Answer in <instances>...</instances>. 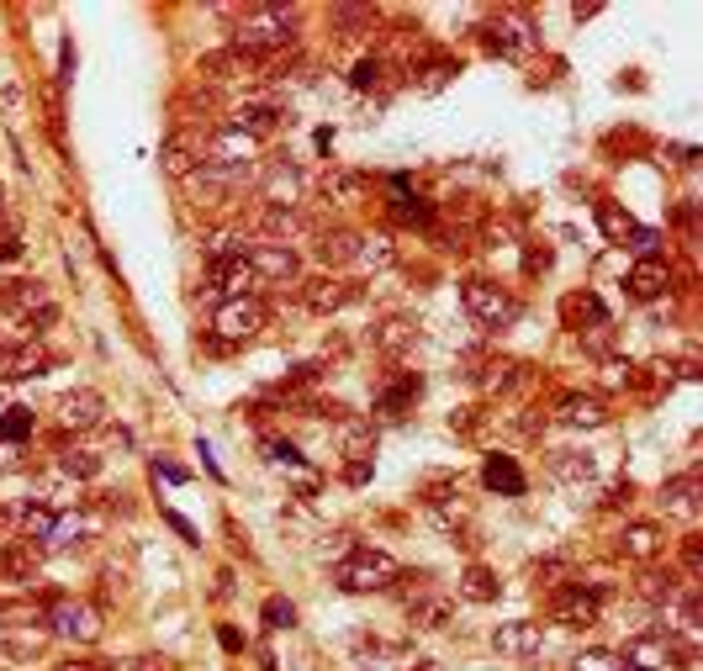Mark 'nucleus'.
Masks as SVG:
<instances>
[{
	"label": "nucleus",
	"instance_id": "nucleus-34",
	"mask_svg": "<svg viewBox=\"0 0 703 671\" xmlns=\"http://www.w3.org/2000/svg\"><path fill=\"white\" fill-rule=\"evenodd\" d=\"M529 582L535 587H572L577 582V560L572 555H545V560L529 566Z\"/></svg>",
	"mask_w": 703,
	"mask_h": 671
},
{
	"label": "nucleus",
	"instance_id": "nucleus-52",
	"mask_svg": "<svg viewBox=\"0 0 703 671\" xmlns=\"http://www.w3.org/2000/svg\"><path fill=\"white\" fill-rule=\"evenodd\" d=\"M154 471L165 476V481H186V466H175V460H154Z\"/></svg>",
	"mask_w": 703,
	"mask_h": 671
},
{
	"label": "nucleus",
	"instance_id": "nucleus-18",
	"mask_svg": "<svg viewBox=\"0 0 703 671\" xmlns=\"http://www.w3.org/2000/svg\"><path fill=\"white\" fill-rule=\"evenodd\" d=\"M159 169L175 175V180H191V175L202 169V138H191V132L165 138V149H159Z\"/></svg>",
	"mask_w": 703,
	"mask_h": 671
},
{
	"label": "nucleus",
	"instance_id": "nucleus-31",
	"mask_svg": "<svg viewBox=\"0 0 703 671\" xmlns=\"http://www.w3.org/2000/svg\"><path fill=\"white\" fill-rule=\"evenodd\" d=\"M42 370H48V355H42L38 344H22V350L0 355V381H33Z\"/></svg>",
	"mask_w": 703,
	"mask_h": 671
},
{
	"label": "nucleus",
	"instance_id": "nucleus-33",
	"mask_svg": "<svg viewBox=\"0 0 703 671\" xmlns=\"http://www.w3.org/2000/svg\"><path fill=\"white\" fill-rule=\"evenodd\" d=\"M233 75H248V59L239 48H217V53L196 59V79H233Z\"/></svg>",
	"mask_w": 703,
	"mask_h": 671
},
{
	"label": "nucleus",
	"instance_id": "nucleus-42",
	"mask_svg": "<svg viewBox=\"0 0 703 671\" xmlns=\"http://www.w3.org/2000/svg\"><path fill=\"white\" fill-rule=\"evenodd\" d=\"M33 434V413L27 407H11L5 418H0V439H27Z\"/></svg>",
	"mask_w": 703,
	"mask_h": 671
},
{
	"label": "nucleus",
	"instance_id": "nucleus-39",
	"mask_svg": "<svg viewBox=\"0 0 703 671\" xmlns=\"http://www.w3.org/2000/svg\"><path fill=\"white\" fill-rule=\"evenodd\" d=\"M101 455L95 450H69V455H59V476H69V481H95L101 476Z\"/></svg>",
	"mask_w": 703,
	"mask_h": 671
},
{
	"label": "nucleus",
	"instance_id": "nucleus-28",
	"mask_svg": "<svg viewBox=\"0 0 703 671\" xmlns=\"http://www.w3.org/2000/svg\"><path fill=\"white\" fill-rule=\"evenodd\" d=\"M482 481H487L493 492H502V497H524V486H529L513 455H487V466H482Z\"/></svg>",
	"mask_w": 703,
	"mask_h": 671
},
{
	"label": "nucleus",
	"instance_id": "nucleus-4",
	"mask_svg": "<svg viewBox=\"0 0 703 671\" xmlns=\"http://www.w3.org/2000/svg\"><path fill=\"white\" fill-rule=\"evenodd\" d=\"M248 228L265 233V243H286V249L318 233V223H312L302 206H276V201H254V206H248Z\"/></svg>",
	"mask_w": 703,
	"mask_h": 671
},
{
	"label": "nucleus",
	"instance_id": "nucleus-12",
	"mask_svg": "<svg viewBox=\"0 0 703 671\" xmlns=\"http://www.w3.org/2000/svg\"><path fill=\"white\" fill-rule=\"evenodd\" d=\"M296 291H302V307H307V313H318V317L344 313V307L355 302V286H349V280H338V276H312V280H302Z\"/></svg>",
	"mask_w": 703,
	"mask_h": 671
},
{
	"label": "nucleus",
	"instance_id": "nucleus-15",
	"mask_svg": "<svg viewBox=\"0 0 703 671\" xmlns=\"http://www.w3.org/2000/svg\"><path fill=\"white\" fill-rule=\"evenodd\" d=\"M545 471L555 476L561 486H572V492H587V486L598 481V460H592L587 450H550V455H545Z\"/></svg>",
	"mask_w": 703,
	"mask_h": 671
},
{
	"label": "nucleus",
	"instance_id": "nucleus-21",
	"mask_svg": "<svg viewBox=\"0 0 703 671\" xmlns=\"http://www.w3.org/2000/svg\"><path fill=\"white\" fill-rule=\"evenodd\" d=\"M48 302H53V296H48L42 280H5V286H0V307L11 313V322L33 317L38 307H48Z\"/></svg>",
	"mask_w": 703,
	"mask_h": 671
},
{
	"label": "nucleus",
	"instance_id": "nucleus-41",
	"mask_svg": "<svg viewBox=\"0 0 703 671\" xmlns=\"http://www.w3.org/2000/svg\"><path fill=\"white\" fill-rule=\"evenodd\" d=\"M296 624V608H291L286 597H270L265 603V630H291Z\"/></svg>",
	"mask_w": 703,
	"mask_h": 671
},
{
	"label": "nucleus",
	"instance_id": "nucleus-49",
	"mask_svg": "<svg viewBox=\"0 0 703 671\" xmlns=\"http://www.w3.org/2000/svg\"><path fill=\"white\" fill-rule=\"evenodd\" d=\"M572 671H614V656L609 650H587V656L572 661Z\"/></svg>",
	"mask_w": 703,
	"mask_h": 671
},
{
	"label": "nucleus",
	"instance_id": "nucleus-57",
	"mask_svg": "<svg viewBox=\"0 0 703 671\" xmlns=\"http://www.w3.org/2000/svg\"><path fill=\"white\" fill-rule=\"evenodd\" d=\"M0 206H5V186H0Z\"/></svg>",
	"mask_w": 703,
	"mask_h": 671
},
{
	"label": "nucleus",
	"instance_id": "nucleus-23",
	"mask_svg": "<svg viewBox=\"0 0 703 671\" xmlns=\"http://www.w3.org/2000/svg\"><path fill=\"white\" fill-rule=\"evenodd\" d=\"M318 191H323V201H333V206H360L366 191H371V180H366L360 169H323Z\"/></svg>",
	"mask_w": 703,
	"mask_h": 671
},
{
	"label": "nucleus",
	"instance_id": "nucleus-53",
	"mask_svg": "<svg viewBox=\"0 0 703 671\" xmlns=\"http://www.w3.org/2000/svg\"><path fill=\"white\" fill-rule=\"evenodd\" d=\"M16 254H22V238L5 233V238H0V259H16Z\"/></svg>",
	"mask_w": 703,
	"mask_h": 671
},
{
	"label": "nucleus",
	"instance_id": "nucleus-19",
	"mask_svg": "<svg viewBox=\"0 0 703 671\" xmlns=\"http://www.w3.org/2000/svg\"><path fill=\"white\" fill-rule=\"evenodd\" d=\"M418 396H423V376H418V370H402L397 381H386V387L375 392V413H381V418H402V413H413Z\"/></svg>",
	"mask_w": 703,
	"mask_h": 671
},
{
	"label": "nucleus",
	"instance_id": "nucleus-2",
	"mask_svg": "<svg viewBox=\"0 0 703 671\" xmlns=\"http://www.w3.org/2000/svg\"><path fill=\"white\" fill-rule=\"evenodd\" d=\"M460 302H465V313L476 317L487 333H502V328H513V322L524 317V302H519L508 286H493V280H465V286H460Z\"/></svg>",
	"mask_w": 703,
	"mask_h": 671
},
{
	"label": "nucleus",
	"instance_id": "nucleus-3",
	"mask_svg": "<svg viewBox=\"0 0 703 671\" xmlns=\"http://www.w3.org/2000/svg\"><path fill=\"white\" fill-rule=\"evenodd\" d=\"M392 582H402V566L386 550H349V560L338 566L344 593H386Z\"/></svg>",
	"mask_w": 703,
	"mask_h": 671
},
{
	"label": "nucleus",
	"instance_id": "nucleus-43",
	"mask_svg": "<svg viewBox=\"0 0 703 671\" xmlns=\"http://www.w3.org/2000/svg\"><path fill=\"white\" fill-rule=\"evenodd\" d=\"M598 223H603V233H609V238H624L629 228H635V223L624 217L619 206H609V201H598Z\"/></svg>",
	"mask_w": 703,
	"mask_h": 671
},
{
	"label": "nucleus",
	"instance_id": "nucleus-55",
	"mask_svg": "<svg viewBox=\"0 0 703 671\" xmlns=\"http://www.w3.org/2000/svg\"><path fill=\"white\" fill-rule=\"evenodd\" d=\"M413 671H439V661H413Z\"/></svg>",
	"mask_w": 703,
	"mask_h": 671
},
{
	"label": "nucleus",
	"instance_id": "nucleus-32",
	"mask_svg": "<svg viewBox=\"0 0 703 671\" xmlns=\"http://www.w3.org/2000/svg\"><path fill=\"white\" fill-rule=\"evenodd\" d=\"M0 577H5V582H33V577H38V550H33L27 540L0 545Z\"/></svg>",
	"mask_w": 703,
	"mask_h": 671
},
{
	"label": "nucleus",
	"instance_id": "nucleus-22",
	"mask_svg": "<svg viewBox=\"0 0 703 671\" xmlns=\"http://www.w3.org/2000/svg\"><path fill=\"white\" fill-rule=\"evenodd\" d=\"M614 550H619L624 560H656V555L666 550V534L656 529V523H624L619 540H614Z\"/></svg>",
	"mask_w": 703,
	"mask_h": 671
},
{
	"label": "nucleus",
	"instance_id": "nucleus-44",
	"mask_svg": "<svg viewBox=\"0 0 703 671\" xmlns=\"http://www.w3.org/2000/svg\"><path fill=\"white\" fill-rule=\"evenodd\" d=\"M508 429L519 439H539V429H545V413L535 418V407H519V418H508Z\"/></svg>",
	"mask_w": 703,
	"mask_h": 671
},
{
	"label": "nucleus",
	"instance_id": "nucleus-54",
	"mask_svg": "<svg viewBox=\"0 0 703 671\" xmlns=\"http://www.w3.org/2000/svg\"><path fill=\"white\" fill-rule=\"evenodd\" d=\"M106 439H112L117 450H132V434H127V429H106Z\"/></svg>",
	"mask_w": 703,
	"mask_h": 671
},
{
	"label": "nucleus",
	"instance_id": "nucleus-8",
	"mask_svg": "<svg viewBox=\"0 0 703 671\" xmlns=\"http://www.w3.org/2000/svg\"><path fill=\"white\" fill-rule=\"evenodd\" d=\"M48 634H59V640H69V645H95V640H101V613H95L90 603L64 597V603L48 608Z\"/></svg>",
	"mask_w": 703,
	"mask_h": 671
},
{
	"label": "nucleus",
	"instance_id": "nucleus-24",
	"mask_svg": "<svg viewBox=\"0 0 703 671\" xmlns=\"http://www.w3.org/2000/svg\"><path fill=\"white\" fill-rule=\"evenodd\" d=\"M561 423H572V429H603L609 423V402L592 392L561 396Z\"/></svg>",
	"mask_w": 703,
	"mask_h": 671
},
{
	"label": "nucleus",
	"instance_id": "nucleus-20",
	"mask_svg": "<svg viewBox=\"0 0 703 671\" xmlns=\"http://www.w3.org/2000/svg\"><path fill=\"white\" fill-rule=\"evenodd\" d=\"M360 276H381V270H392L397 265V243L392 233H360L355 238V259H349Z\"/></svg>",
	"mask_w": 703,
	"mask_h": 671
},
{
	"label": "nucleus",
	"instance_id": "nucleus-30",
	"mask_svg": "<svg viewBox=\"0 0 703 671\" xmlns=\"http://www.w3.org/2000/svg\"><path fill=\"white\" fill-rule=\"evenodd\" d=\"M666 286H672V270H666L662 259H640L629 270V296H640V302H656Z\"/></svg>",
	"mask_w": 703,
	"mask_h": 671
},
{
	"label": "nucleus",
	"instance_id": "nucleus-25",
	"mask_svg": "<svg viewBox=\"0 0 703 671\" xmlns=\"http://www.w3.org/2000/svg\"><path fill=\"white\" fill-rule=\"evenodd\" d=\"M456 619V603L445 593H418V597H408V624L413 630H445Z\"/></svg>",
	"mask_w": 703,
	"mask_h": 671
},
{
	"label": "nucleus",
	"instance_id": "nucleus-35",
	"mask_svg": "<svg viewBox=\"0 0 703 671\" xmlns=\"http://www.w3.org/2000/svg\"><path fill=\"white\" fill-rule=\"evenodd\" d=\"M561 317H566V328H577V333H581V322H592V328H598V322H609L603 302H598L592 291H577V296H566V302H561Z\"/></svg>",
	"mask_w": 703,
	"mask_h": 671
},
{
	"label": "nucleus",
	"instance_id": "nucleus-36",
	"mask_svg": "<svg viewBox=\"0 0 703 671\" xmlns=\"http://www.w3.org/2000/svg\"><path fill=\"white\" fill-rule=\"evenodd\" d=\"M355 238L349 228H333V233H318V243H312V254L323 259V265H349L355 259Z\"/></svg>",
	"mask_w": 703,
	"mask_h": 671
},
{
	"label": "nucleus",
	"instance_id": "nucleus-14",
	"mask_svg": "<svg viewBox=\"0 0 703 671\" xmlns=\"http://www.w3.org/2000/svg\"><path fill=\"white\" fill-rule=\"evenodd\" d=\"M329 413H333V439H338V455H349V460H371V455H375L371 418L344 413V407H329Z\"/></svg>",
	"mask_w": 703,
	"mask_h": 671
},
{
	"label": "nucleus",
	"instance_id": "nucleus-46",
	"mask_svg": "<svg viewBox=\"0 0 703 671\" xmlns=\"http://www.w3.org/2000/svg\"><path fill=\"white\" fill-rule=\"evenodd\" d=\"M656 243H662L656 228H629V249H635L640 259H656Z\"/></svg>",
	"mask_w": 703,
	"mask_h": 671
},
{
	"label": "nucleus",
	"instance_id": "nucleus-45",
	"mask_svg": "<svg viewBox=\"0 0 703 671\" xmlns=\"http://www.w3.org/2000/svg\"><path fill=\"white\" fill-rule=\"evenodd\" d=\"M392 206H397V217H408V223H418V228H429V206H423L418 197L397 191V201H392Z\"/></svg>",
	"mask_w": 703,
	"mask_h": 671
},
{
	"label": "nucleus",
	"instance_id": "nucleus-5",
	"mask_svg": "<svg viewBox=\"0 0 703 671\" xmlns=\"http://www.w3.org/2000/svg\"><path fill=\"white\" fill-rule=\"evenodd\" d=\"M418 344H423V322L413 313H386L371 328V350L386 359H413Z\"/></svg>",
	"mask_w": 703,
	"mask_h": 671
},
{
	"label": "nucleus",
	"instance_id": "nucleus-13",
	"mask_svg": "<svg viewBox=\"0 0 703 671\" xmlns=\"http://www.w3.org/2000/svg\"><path fill=\"white\" fill-rule=\"evenodd\" d=\"M101 423H106V396H101V392L80 387V392L59 396V429H75V434H85V429H101Z\"/></svg>",
	"mask_w": 703,
	"mask_h": 671
},
{
	"label": "nucleus",
	"instance_id": "nucleus-7",
	"mask_svg": "<svg viewBox=\"0 0 703 671\" xmlns=\"http://www.w3.org/2000/svg\"><path fill=\"white\" fill-rule=\"evenodd\" d=\"M265 328V307L254 302V296H233V302H217V313H212V333L222 339V344H244Z\"/></svg>",
	"mask_w": 703,
	"mask_h": 671
},
{
	"label": "nucleus",
	"instance_id": "nucleus-29",
	"mask_svg": "<svg viewBox=\"0 0 703 671\" xmlns=\"http://www.w3.org/2000/svg\"><path fill=\"white\" fill-rule=\"evenodd\" d=\"M90 529H95V518L90 514H59L53 518V529H48V540H42V550H69V545H85Z\"/></svg>",
	"mask_w": 703,
	"mask_h": 671
},
{
	"label": "nucleus",
	"instance_id": "nucleus-51",
	"mask_svg": "<svg viewBox=\"0 0 703 671\" xmlns=\"http://www.w3.org/2000/svg\"><path fill=\"white\" fill-rule=\"evenodd\" d=\"M59 671H123V667H117V661H95V656H90V661H64Z\"/></svg>",
	"mask_w": 703,
	"mask_h": 671
},
{
	"label": "nucleus",
	"instance_id": "nucleus-17",
	"mask_svg": "<svg viewBox=\"0 0 703 671\" xmlns=\"http://www.w3.org/2000/svg\"><path fill=\"white\" fill-rule=\"evenodd\" d=\"M476 387L487 396H497V392H513V387H524L529 381V365H519V359H482L476 370H465Z\"/></svg>",
	"mask_w": 703,
	"mask_h": 671
},
{
	"label": "nucleus",
	"instance_id": "nucleus-40",
	"mask_svg": "<svg viewBox=\"0 0 703 671\" xmlns=\"http://www.w3.org/2000/svg\"><path fill=\"white\" fill-rule=\"evenodd\" d=\"M381 75H386V64H381V59H360V64H355V75H349V85H355V90H375V85H381Z\"/></svg>",
	"mask_w": 703,
	"mask_h": 671
},
{
	"label": "nucleus",
	"instance_id": "nucleus-6",
	"mask_svg": "<svg viewBox=\"0 0 703 671\" xmlns=\"http://www.w3.org/2000/svg\"><path fill=\"white\" fill-rule=\"evenodd\" d=\"M244 265L254 280H276V286H296L302 280V259L286 243H244Z\"/></svg>",
	"mask_w": 703,
	"mask_h": 671
},
{
	"label": "nucleus",
	"instance_id": "nucleus-27",
	"mask_svg": "<svg viewBox=\"0 0 703 671\" xmlns=\"http://www.w3.org/2000/svg\"><path fill=\"white\" fill-rule=\"evenodd\" d=\"M228 127L259 143V138H270V132L281 127V112H276V106H265V101H244V106H239V112L228 117Z\"/></svg>",
	"mask_w": 703,
	"mask_h": 671
},
{
	"label": "nucleus",
	"instance_id": "nucleus-16",
	"mask_svg": "<svg viewBox=\"0 0 703 671\" xmlns=\"http://www.w3.org/2000/svg\"><path fill=\"white\" fill-rule=\"evenodd\" d=\"M539 645H545V624L535 619H513V624H497L493 630V650L497 656H539Z\"/></svg>",
	"mask_w": 703,
	"mask_h": 671
},
{
	"label": "nucleus",
	"instance_id": "nucleus-48",
	"mask_svg": "<svg viewBox=\"0 0 703 671\" xmlns=\"http://www.w3.org/2000/svg\"><path fill=\"white\" fill-rule=\"evenodd\" d=\"M42 634H48V630H16V634H11V650H16V656H38Z\"/></svg>",
	"mask_w": 703,
	"mask_h": 671
},
{
	"label": "nucleus",
	"instance_id": "nucleus-26",
	"mask_svg": "<svg viewBox=\"0 0 703 671\" xmlns=\"http://www.w3.org/2000/svg\"><path fill=\"white\" fill-rule=\"evenodd\" d=\"M662 503L666 514H682V518H699V471H682L672 476V481H662Z\"/></svg>",
	"mask_w": 703,
	"mask_h": 671
},
{
	"label": "nucleus",
	"instance_id": "nucleus-50",
	"mask_svg": "<svg viewBox=\"0 0 703 671\" xmlns=\"http://www.w3.org/2000/svg\"><path fill=\"white\" fill-rule=\"evenodd\" d=\"M682 566H688V587H693L699 582V534L682 540Z\"/></svg>",
	"mask_w": 703,
	"mask_h": 671
},
{
	"label": "nucleus",
	"instance_id": "nucleus-56",
	"mask_svg": "<svg viewBox=\"0 0 703 671\" xmlns=\"http://www.w3.org/2000/svg\"><path fill=\"white\" fill-rule=\"evenodd\" d=\"M614 671H646V667H629V661H624V667H614Z\"/></svg>",
	"mask_w": 703,
	"mask_h": 671
},
{
	"label": "nucleus",
	"instance_id": "nucleus-47",
	"mask_svg": "<svg viewBox=\"0 0 703 671\" xmlns=\"http://www.w3.org/2000/svg\"><path fill=\"white\" fill-rule=\"evenodd\" d=\"M265 455H270L276 466H302V455H296V444H286V439H265Z\"/></svg>",
	"mask_w": 703,
	"mask_h": 671
},
{
	"label": "nucleus",
	"instance_id": "nucleus-1",
	"mask_svg": "<svg viewBox=\"0 0 703 671\" xmlns=\"http://www.w3.org/2000/svg\"><path fill=\"white\" fill-rule=\"evenodd\" d=\"M296 38H302V11H291V5H248L244 16H239V27H233L228 48H239L248 64H254V59L286 53Z\"/></svg>",
	"mask_w": 703,
	"mask_h": 671
},
{
	"label": "nucleus",
	"instance_id": "nucleus-10",
	"mask_svg": "<svg viewBox=\"0 0 703 671\" xmlns=\"http://www.w3.org/2000/svg\"><path fill=\"white\" fill-rule=\"evenodd\" d=\"M550 613H555V624H566V630H592L598 624V613H603V597L592 593V587H555V603H550Z\"/></svg>",
	"mask_w": 703,
	"mask_h": 671
},
{
	"label": "nucleus",
	"instance_id": "nucleus-38",
	"mask_svg": "<svg viewBox=\"0 0 703 671\" xmlns=\"http://www.w3.org/2000/svg\"><path fill=\"white\" fill-rule=\"evenodd\" d=\"M497 593H502V587H497V577L487 566H465V577H460V597H465V603H493Z\"/></svg>",
	"mask_w": 703,
	"mask_h": 671
},
{
	"label": "nucleus",
	"instance_id": "nucleus-11",
	"mask_svg": "<svg viewBox=\"0 0 703 671\" xmlns=\"http://www.w3.org/2000/svg\"><path fill=\"white\" fill-rule=\"evenodd\" d=\"M259 201H276V206H302V191H307V175L286 164V159H276V164H259Z\"/></svg>",
	"mask_w": 703,
	"mask_h": 671
},
{
	"label": "nucleus",
	"instance_id": "nucleus-37",
	"mask_svg": "<svg viewBox=\"0 0 703 671\" xmlns=\"http://www.w3.org/2000/svg\"><path fill=\"white\" fill-rule=\"evenodd\" d=\"M682 587H688V582H677L672 571H646L635 593H640V597H646V603H651V608H656V613H662V608H666V603H672V597H677V593H682Z\"/></svg>",
	"mask_w": 703,
	"mask_h": 671
},
{
	"label": "nucleus",
	"instance_id": "nucleus-9",
	"mask_svg": "<svg viewBox=\"0 0 703 671\" xmlns=\"http://www.w3.org/2000/svg\"><path fill=\"white\" fill-rule=\"evenodd\" d=\"M487 48H493V53H502V59L535 53V48H539V27L524 16V11H502L493 27H487Z\"/></svg>",
	"mask_w": 703,
	"mask_h": 671
}]
</instances>
